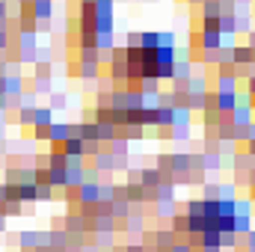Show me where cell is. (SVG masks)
<instances>
[{
  "mask_svg": "<svg viewBox=\"0 0 255 252\" xmlns=\"http://www.w3.org/2000/svg\"><path fill=\"white\" fill-rule=\"evenodd\" d=\"M3 229H6V217L0 214V232H3Z\"/></svg>",
  "mask_w": 255,
  "mask_h": 252,
  "instance_id": "21",
  "label": "cell"
},
{
  "mask_svg": "<svg viewBox=\"0 0 255 252\" xmlns=\"http://www.w3.org/2000/svg\"><path fill=\"white\" fill-rule=\"evenodd\" d=\"M39 244H42V238H39V232H21V238H18V247H21V250L27 252H33L36 250V247H39Z\"/></svg>",
  "mask_w": 255,
  "mask_h": 252,
  "instance_id": "5",
  "label": "cell"
},
{
  "mask_svg": "<svg viewBox=\"0 0 255 252\" xmlns=\"http://www.w3.org/2000/svg\"><path fill=\"white\" fill-rule=\"evenodd\" d=\"M18 116H21V119H18L21 125H33V116H36V110H33V107H24Z\"/></svg>",
  "mask_w": 255,
  "mask_h": 252,
  "instance_id": "16",
  "label": "cell"
},
{
  "mask_svg": "<svg viewBox=\"0 0 255 252\" xmlns=\"http://www.w3.org/2000/svg\"><path fill=\"white\" fill-rule=\"evenodd\" d=\"M172 214H178L175 202H157V217H172Z\"/></svg>",
  "mask_w": 255,
  "mask_h": 252,
  "instance_id": "15",
  "label": "cell"
},
{
  "mask_svg": "<svg viewBox=\"0 0 255 252\" xmlns=\"http://www.w3.org/2000/svg\"><path fill=\"white\" fill-rule=\"evenodd\" d=\"M205 18H220V3H205Z\"/></svg>",
  "mask_w": 255,
  "mask_h": 252,
  "instance_id": "17",
  "label": "cell"
},
{
  "mask_svg": "<svg viewBox=\"0 0 255 252\" xmlns=\"http://www.w3.org/2000/svg\"><path fill=\"white\" fill-rule=\"evenodd\" d=\"M178 238H175V232H169V229H163V232H154V238H151V244L157 247L160 252H166L172 244H175Z\"/></svg>",
  "mask_w": 255,
  "mask_h": 252,
  "instance_id": "3",
  "label": "cell"
},
{
  "mask_svg": "<svg viewBox=\"0 0 255 252\" xmlns=\"http://www.w3.org/2000/svg\"><path fill=\"white\" fill-rule=\"evenodd\" d=\"M184 217H205V202H202V199H190Z\"/></svg>",
  "mask_w": 255,
  "mask_h": 252,
  "instance_id": "12",
  "label": "cell"
},
{
  "mask_svg": "<svg viewBox=\"0 0 255 252\" xmlns=\"http://www.w3.org/2000/svg\"><path fill=\"white\" fill-rule=\"evenodd\" d=\"M98 202V184L95 181H83L80 187H77V205L80 208H89V205H95Z\"/></svg>",
  "mask_w": 255,
  "mask_h": 252,
  "instance_id": "2",
  "label": "cell"
},
{
  "mask_svg": "<svg viewBox=\"0 0 255 252\" xmlns=\"http://www.w3.org/2000/svg\"><path fill=\"white\" fill-rule=\"evenodd\" d=\"M169 232L187 235V217H184V214H172V217H169Z\"/></svg>",
  "mask_w": 255,
  "mask_h": 252,
  "instance_id": "10",
  "label": "cell"
},
{
  "mask_svg": "<svg viewBox=\"0 0 255 252\" xmlns=\"http://www.w3.org/2000/svg\"><path fill=\"white\" fill-rule=\"evenodd\" d=\"M125 252H142V244H130V247H125Z\"/></svg>",
  "mask_w": 255,
  "mask_h": 252,
  "instance_id": "19",
  "label": "cell"
},
{
  "mask_svg": "<svg viewBox=\"0 0 255 252\" xmlns=\"http://www.w3.org/2000/svg\"><path fill=\"white\" fill-rule=\"evenodd\" d=\"M65 235H89V220L80 214V211H71V214H65Z\"/></svg>",
  "mask_w": 255,
  "mask_h": 252,
  "instance_id": "1",
  "label": "cell"
},
{
  "mask_svg": "<svg viewBox=\"0 0 255 252\" xmlns=\"http://www.w3.org/2000/svg\"><path fill=\"white\" fill-rule=\"evenodd\" d=\"M202 252H223V250H220V247H205Z\"/></svg>",
  "mask_w": 255,
  "mask_h": 252,
  "instance_id": "20",
  "label": "cell"
},
{
  "mask_svg": "<svg viewBox=\"0 0 255 252\" xmlns=\"http://www.w3.org/2000/svg\"><path fill=\"white\" fill-rule=\"evenodd\" d=\"M33 125H36V127H51V125H54V113H51L48 107L36 110V116H33Z\"/></svg>",
  "mask_w": 255,
  "mask_h": 252,
  "instance_id": "8",
  "label": "cell"
},
{
  "mask_svg": "<svg viewBox=\"0 0 255 252\" xmlns=\"http://www.w3.org/2000/svg\"><path fill=\"white\" fill-rule=\"evenodd\" d=\"M220 42H223V36H220L217 30H205V33H202V48H208V51H220Z\"/></svg>",
  "mask_w": 255,
  "mask_h": 252,
  "instance_id": "6",
  "label": "cell"
},
{
  "mask_svg": "<svg viewBox=\"0 0 255 252\" xmlns=\"http://www.w3.org/2000/svg\"><path fill=\"white\" fill-rule=\"evenodd\" d=\"M166 252H193V250H190V244H187V241H175Z\"/></svg>",
  "mask_w": 255,
  "mask_h": 252,
  "instance_id": "18",
  "label": "cell"
},
{
  "mask_svg": "<svg viewBox=\"0 0 255 252\" xmlns=\"http://www.w3.org/2000/svg\"><path fill=\"white\" fill-rule=\"evenodd\" d=\"M235 235H250L253 232V214H235V226H232Z\"/></svg>",
  "mask_w": 255,
  "mask_h": 252,
  "instance_id": "4",
  "label": "cell"
},
{
  "mask_svg": "<svg viewBox=\"0 0 255 252\" xmlns=\"http://www.w3.org/2000/svg\"><path fill=\"white\" fill-rule=\"evenodd\" d=\"M202 187H205L202 202H217V199H220V184H202Z\"/></svg>",
  "mask_w": 255,
  "mask_h": 252,
  "instance_id": "14",
  "label": "cell"
},
{
  "mask_svg": "<svg viewBox=\"0 0 255 252\" xmlns=\"http://www.w3.org/2000/svg\"><path fill=\"white\" fill-rule=\"evenodd\" d=\"M21 208H24V205H21L18 199H9V202L3 205V217H18V214H21Z\"/></svg>",
  "mask_w": 255,
  "mask_h": 252,
  "instance_id": "13",
  "label": "cell"
},
{
  "mask_svg": "<svg viewBox=\"0 0 255 252\" xmlns=\"http://www.w3.org/2000/svg\"><path fill=\"white\" fill-rule=\"evenodd\" d=\"M68 130H71V125H51V127H48V139L63 145L65 136H68Z\"/></svg>",
  "mask_w": 255,
  "mask_h": 252,
  "instance_id": "7",
  "label": "cell"
},
{
  "mask_svg": "<svg viewBox=\"0 0 255 252\" xmlns=\"http://www.w3.org/2000/svg\"><path fill=\"white\" fill-rule=\"evenodd\" d=\"M3 83H6V92H9V95H21V92H24V80H21L18 74L3 77Z\"/></svg>",
  "mask_w": 255,
  "mask_h": 252,
  "instance_id": "9",
  "label": "cell"
},
{
  "mask_svg": "<svg viewBox=\"0 0 255 252\" xmlns=\"http://www.w3.org/2000/svg\"><path fill=\"white\" fill-rule=\"evenodd\" d=\"M199 250H205V247H220V232H202L199 235Z\"/></svg>",
  "mask_w": 255,
  "mask_h": 252,
  "instance_id": "11",
  "label": "cell"
}]
</instances>
